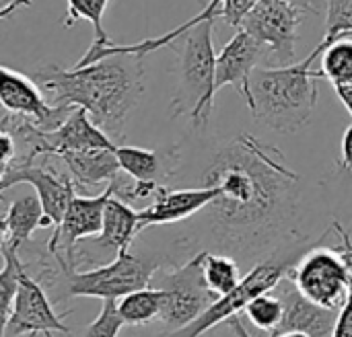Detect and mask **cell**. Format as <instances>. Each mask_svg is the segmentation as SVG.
<instances>
[{"instance_id":"1","label":"cell","mask_w":352,"mask_h":337,"mask_svg":"<svg viewBox=\"0 0 352 337\" xmlns=\"http://www.w3.org/2000/svg\"><path fill=\"white\" fill-rule=\"evenodd\" d=\"M202 179L221 191L206 212L225 251L266 257L295 235L291 220L297 216L299 177L278 148L239 134L217 152Z\"/></svg>"},{"instance_id":"2","label":"cell","mask_w":352,"mask_h":337,"mask_svg":"<svg viewBox=\"0 0 352 337\" xmlns=\"http://www.w3.org/2000/svg\"><path fill=\"white\" fill-rule=\"evenodd\" d=\"M54 105L82 107L109 136L122 138L130 111L144 93V66L140 56L113 54L87 66H45L33 76Z\"/></svg>"},{"instance_id":"3","label":"cell","mask_w":352,"mask_h":337,"mask_svg":"<svg viewBox=\"0 0 352 337\" xmlns=\"http://www.w3.org/2000/svg\"><path fill=\"white\" fill-rule=\"evenodd\" d=\"M318 45L303 62L274 68H256L252 76V105L256 121L276 132L295 134L305 128L316 111L322 70L314 62L322 56Z\"/></svg>"},{"instance_id":"4","label":"cell","mask_w":352,"mask_h":337,"mask_svg":"<svg viewBox=\"0 0 352 337\" xmlns=\"http://www.w3.org/2000/svg\"><path fill=\"white\" fill-rule=\"evenodd\" d=\"M214 19H206L182 35L177 51V89L171 115H190L196 128L208 124L217 95V54L212 45Z\"/></svg>"},{"instance_id":"5","label":"cell","mask_w":352,"mask_h":337,"mask_svg":"<svg viewBox=\"0 0 352 337\" xmlns=\"http://www.w3.org/2000/svg\"><path fill=\"white\" fill-rule=\"evenodd\" d=\"M54 262L58 264V272L52 268H43V272L60 278L64 282V288L68 297H89V299H124L126 294L146 288L157 270L163 266L161 257H138L130 251L118 253L113 262L87 270V272H76L66 264V259L56 253L52 255Z\"/></svg>"},{"instance_id":"6","label":"cell","mask_w":352,"mask_h":337,"mask_svg":"<svg viewBox=\"0 0 352 337\" xmlns=\"http://www.w3.org/2000/svg\"><path fill=\"white\" fill-rule=\"evenodd\" d=\"M307 251L301 247V243L291 245L287 249H276L274 253L266 255L260 259L239 282L235 290H231L225 297H219L214 305L202 313L194 323H190L184 329L169 332L165 337H202L206 336L210 329L221 325L223 321H229L235 315H241L245 307L260 294L270 292L291 270L293 266L305 255Z\"/></svg>"},{"instance_id":"7","label":"cell","mask_w":352,"mask_h":337,"mask_svg":"<svg viewBox=\"0 0 352 337\" xmlns=\"http://www.w3.org/2000/svg\"><path fill=\"white\" fill-rule=\"evenodd\" d=\"M204 253L200 251L190 262L163 272L161 278H153V284L165 292L159 321L167 327V334L194 323L219 299L204 278Z\"/></svg>"},{"instance_id":"8","label":"cell","mask_w":352,"mask_h":337,"mask_svg":"<svg viewBox=\"0 0 352 337\" xmlns=\"http://www.w3.org/2000/svg\"><path fill=\"white\" fill-rule=\"evenodd\" d=\"M289 278L309 301L328 309H342L351 297L349 270L336 249L307 251L293 266Z\"/></svg>"},{"instance_id":"9","label":"cell","mask_w":352,"mask_h":337,"mask_svg":"<svg viewBox=\"0 0 352 337\" xmlns=\"http://www.w3.org/2000/svg\"><path fill=\"white\" fill-rule=\"evenodd\" d=\"M303 10L285 0H260L243 19L241 29L268 47L278 66L293 64L299 41V25Z\"/></svg>"},{"instance_id":"10","label":"cell","mask_w":352,"mask_h":337,"mask_svg":"<svg viewBox=\"0 0 352 337\" xmlns=\"http://www.w3.org/2000/svg\"><path fill=\"white\" fill-rule=\"evenodd\" d=\"M68 336V325L56 315L41 280L27 274V266L21 270V284L12 305L8 321L2 325V337H54Z\"/></svg>"},{"instance_id":"11","label":"cell","mask_w":352,"mask_h":337,"mask_svg":"<svg viewBox=\"0 0 352 337\" xmlns=\"http://www.w3.org/2000/svg\"><path fill=\"white\" fill-rule=\"evenodd\" d=\"M0 103L4 111L25 117L43 132L60 128L76 109L72 105H54L41 95L35 78H29L8 66H2L0 70Z\"/></svg>"},{"instance_id":"12","label":"cell","mask_w":352,"mask_h":337,"mask_svg":"<svg viewBox=\"0 0 352 337\" xmlns=\"http://www.w3.org/2000/svg\"><path fill=\"white\" fill-rule=\"evenodd\" d=\"M113 196V185H105V189L97 196H78L74 194L66 214L56 231H52V237L47 241V253L56 255L60 253L70 268H74L76 262V243L85 239H93L103 229V214L107 200ZM76 270V268H74Z\"/></svg>"},{"instance_id":"13","label":"cell","mask_w":352,"mask_h":337,"mask_svg":"<svg viewBox=\"0 0 352 337\" xmlns=\"http://www.w3.org/2000/svg\"><path fill=\"white\" fill-rule=\"evenodd\" d=\"M16 183H29L35 187V194L41 200L45 216L52 220V231H56L66 214V208L76 194V185L72 177H66L52 167L33 165L27 161H14L10 167L2 171L0 177V191L4 194Z\"/></svg>"},{"instance_id":"14","label":"cell","mask_w":352,"mask_h":337,"mask_svg":"<svg viewBox=\"0 0 352 337\" xmlns=\"http://www.w3.org/2000/svg\"><path fill=\"white\" fill-rule=\"evenodd\" d=\"M272 292L280 297L285 305V315L280 325L270 337L289 332H301L311 337H334L340 309H328L309 301L289 278V274L272 288Z\"/></svg>"},{"instance_id":"15","label":"cell","mask_w":352,"mask_h":337,"mask_svg":"<svg viewBox=\"0 0 352 337\" xmlns=\"http://www.w3.org/2000/svg\"><path fill=\"white\" fill-rule=\"evenodd\" d=\"M270 51L248 31L237 29L231 41L217 54V93L223 86H235L245 99L248 107L252 105V76L258 64L268 58Z\"/></svg>"},{"instance_id":"16","label":"cell","mask_w":352,"mask_h":337,"mask_svg":"<svg viewBox=\"0 0 352 337\" xmlns=\"http://www.w3.org/2000/svg\"><path fill=\"white\" fill-rule=\"evenodd\" d=\"M217 185H202L192 189H169L167 185L161 187L157 198L142 210L140 216V231L159 224H173L186 220L202 210H206L219 196Z\"/></svg>"},{"instance_id":"17","label":"cell","mask_w":352,"mask_h":337,"mask_svg":"<svg viewBox=\"0 0 352 337\" xmlns=\"http://www.w3.org/2000/svg\"><path fill=\"white\" fill-rule=\"evenodd\" d=\"M116 154L122 171L140 181H157L167 185L165 181L179 167V150L175 146L171 148L118 146Z\"/></svg>"},{"instance_id":"18","label":"cell","mask_w":352,"mask_h":337,"mask_svg":"<svg viewBox=\"0 0 352 337\" xmlns=\"http://www.w3.org/2000/svg\"><path fill=\"white\" fill-rule=\"evenodd\" d=\"M2 243L12 249H21L27 245L37 229H54L52 220L45 216L39 196H21L12 200L2 216Z\"/></svg>"},{"instance_id":"19","label":"cell","mask_w":352,"mask_h":337,"mask_svg":"<svg viewBox=\"0 0 352 337\" xmlns=\"http://www.w3.org/2000/svg\"><path fill=\"white\" fill-rule=\"evenodd\" d=\"M58 159H62L66 163L70 177L74 179V185L80 191L95 189L99 183L107 185L122 173L116 150H107V148L82 150V152H62Z\"/></svg>"},{"instance_id":"20","label":"cell","mask_w":352,"mask_h":337,"mask_svg":"<svg viewBox=\"0 0 352 337\" xmlns=\"http://www.w3.org/2000/svg\"><path fill=\"white\" fill-rule=\"evenodd\" d=\"M140 233V216L124 200L111 196L103 214V229L97 237L91 239V245L101 249H111L118 253L130 251L134 237Z\"/></svg>"},{"instance_id":"21","label":"cell","mask_w":352,"mask_h":337,"mask_svg":"<svg viewBox=\"0 0 352 337\" xmlns=\"http://www.w3.org/2000/svg\"><path fill=\"white\" fill-rule=\"evenodd\" d=\"M163 305H165V292L157 286H146L126 294L120 301L118 311L126 325L140 327L159 319L163 313Z\"/></svg>"},{"instance_id":"22","label":"cell","mask_w":352,"mask_h":337,"mask_svg":"<svg viewBox=\"0 0 352 337\" xmlns=\"http://www.w3.org/2000/svg\"><path fill=\"white\" fill-rule=\"evenodd\" d=\"M204 278L208 288L217 297L229 294L241 282V274L235 257L225 253H210V251L204 253Z\"/></svg>"},{"instance_id":"23","label":"cell","mask_w":352,"mask_h":337,"mask_svg":"<svg viewBox=\"0 0 352 337\" xmlns=\"http://www.w3.org/2000/svg\"><path fill=\"white\" fill-rule=\"evenodd\" d=\"M324 78H328L334 86L352 84V39L342 37L326 47L322 54Z\"/></svg>"},{"instance_id":"24","label":"cell","mask_w":352,"mask_h":337,"mask_svg":"<svg viewBox=\"0 0 352 337\" xmlns=\"http://www.w3.org/2000/svg\"><path fill=\"white\" fill-rule=\"evenodd\" d=\"M109 0H68V10L64 16V27H72L76 21H89L95 29V39L105 41L109 39L107 33L103 31V14L107 8ZM21 6H31V0H16V8Z\"/></svg>"},{"instance_id":"25","label":"cell","mask_w":352,"mask_h":337,"mask_svg":"<svg viewBox=\"0 0 352 337\" xmlns=\"http://www.w3.org/2000/svg\"><path fill=\"white\" fill-rule=\"evenodd\" d=\"M2 259H4V268L0 272V301H2V325H4L12 313V305L21 284V270L25 268V264L19 259V251L6 243H2Z\"/></svg>"},{"instance_id":"26","label":"cell","mask_w":352,"mask_h":337,"mask_svg":"<svg viewBox=\"0 0 352 337\" xmlns=\"http://www.w3.org/2000/svg\"><path fill=\"white\" fill-rule=\"evenodd\" d=\"M243 315L250 319V323L254 327H258L260 332H266L268 336H272L276 332V327L280 325V321H283L285 305H283L280 297L270 290V292H264V294L256 297L245 307Z\"/></svg>"},{"instance_id":"27","label":"cell","mask_w":352,"mask_h":337,"mask_svg":"<svg viewBox=\"0 0 352 337\" xmlns=\"http://www.w3.org/2000/svg\"><path fill=\"white\" fill-rule=\"evenodd\" d=\"M328 16H326V37L320 41L322 51L332 45L336 39L352 37V0H326Z\"/></svg>"},{"instance_id":"28","label":"cell","mask_w":352,"mask_h":337,"mask_svg":"<svg viewBox=\"0 0 352 337\" xmlns=\"http://www.w3.org/2000/svg\"><path fill=\"white\" fill-rule=\"evenodd\" d=\"M124 319L120 317L118 305L113 299L103 301L99 315L95 317V321L85 329L82 337H118L122 327H124Z\"/></svg>"},{"instance_id":"29","label":"cell","mask_w":352,"mask_h":337,"mask_svg":"<svg viewBox=\"0 0 352 337\" xmlns=\"http://www.w3.org/2000/svg\"><path fill=\"white\" fill-rule=\"evenodd\" d=\"M260 0H225L223 2V12L221 19H225L227 25L233 29H241L243 19L250 14V10L258 4Z\"/></svg>"},{"instance_id":"30","label":"cell","mask_w":352,"mask_h":337,"mask_svg":"<svg viewBox=\"0 0 352 337\" xmlns=\"http://www.w3.org/2000/svg\"><path fill=\"white\" fill-rule=\"evenodd\" d=\"M332 226H334V231H336V233H338V237H340V245H336L334 249L338 251V255L342 257V262H344V266H346V270H349V278H351V292H352V239H351V235H349V231H346L340 222H334Z\"/></svg>"},{"instance_id":"31","label":"cell","mask_w":352,"mask_h":337,"mask_svg":"<svg viewBox=\"0 0 352 337\" xmlns=\"http://www.w3.org/2000/svg\"><path fill=\"white\" fill-rule=\"evenodd\" d=\"M14 161H16V138L10 132L0 130V165H2V171L6 167H10Z\"/></svg>"},{"instance_id":"32","label":"cell","mask_w":352,"mask_h":337,"mask_svg":"<svg viewBox=\"0 0 352 337\" xmlns=\"http://www.w3.org/2000/svg\"><path fill=\"white\" fill-rule=\"evenodd\" d=\"M334 337H352V292L346 301V305L340 309L338 321H336V329Z\"/></svg>"},{"instance_id":"33","label":"cell","mask_w":352,"mask_h":337,"mask_svg":"<svg viewBox=\"0 0 352 337\" xmlns=\"http://www.w3.org/2000/svg\"><path fill=\"white\" fill-rule=\"evenodd\" d=\"M340 167L352 171V126L346 128L344 138H342V159H340Z\"/></svg>"},{"instance_id":"34","label":"cell","mask_w":352,"mask_h":337,"mask_svg":"<svg viewBox=\"0 0 352 337\" xmlns=\"http://www.w3.org/2000/svg\"><path fill=\"white\" fill-rule=\"evenodd\" d=\"M338 99L342 101V105L346 107V111L352 115V84H342V86H334Z\"/></svg>"},{"instance_id":"35","label":"cell","mask_w":352,"mask_h":337,"mask_svg":"<svg viewBox=\"0 0 352 337\" xmlns=\"http://www.w3.org/2000/svg\"><path fill=\"white\" fill-rule=\"evenodd\" d=\"M285 2H291L293 6H297V8H301L303 12H320V8H318V4H316V0H285Z\"/></svg>"},{"instance_id":"36","label":"cell","mask_w":352,"mask_h":337,"mask_svg":"<svg viewBox=\"0 0 352 337\" xmlns=\"http://www.w3.org/2000/svg\"><path fill=\"white\" fill-rule=\"evenodd\" d=\"M14 10H16V0H2V10H0V16L2 19H6Z\"/></svg>"},{"instance_id":"37","label":"cell","mask_w":352,"mask_h":337,"mask_svg":"<svg viewBox=\"0 0 352 337\" xmlns=\"http://www.w3.org/2000/svg\"><path fill=\"white\" fill-rule=\"evenodd\" d=\"M276 337H311V336L301 334V332H289V334H280V336H276Z\"/></svg>"}]
</instances>
